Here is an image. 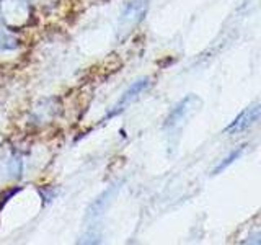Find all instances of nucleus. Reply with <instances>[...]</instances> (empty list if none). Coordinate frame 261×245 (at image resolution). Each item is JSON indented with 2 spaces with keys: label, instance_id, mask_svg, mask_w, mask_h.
Masks as SVG:
<instances>
[{
  "label": "nucleus",
  "instance_id": "nucleus-1",
  "mask_svg": "<svg viewBox=\"0 0 261 245\" xmlns=\"http://www.w3.org/2000/svg\"><path fill=\"white\" fill-rule=\"evenodd\" d=\"M261 116V105L251 106V108H247L243 113H240L239 116L233 119V122L227 128V131H240L251 126L253 122L258 121V118Z\"/></svg>",
  "mask_w": 261,
  "mask_h": 245
},
{
  "label": "nucleus",
  "instance_id": "nucleus-2",
  "mask_svg": "<svg viewBox=\"0 0 261 245\" xmlns=\"http://www.w3.org/2000/svg\"><path fill=\"white\" fill-rule=\"evenodd\" d=\"M242 151H243V147H239V149H237V151H233V152H232L230 155H228V157H227V159H225V160H224L222 163H220V165L214 170V174H219L220 170H224V168H227L228 165H230V163H232L235 159H239V155L242 154Z\"/></svg>",
  "mask_w": 261,
  "mask_h": 245
}]
</instances>
